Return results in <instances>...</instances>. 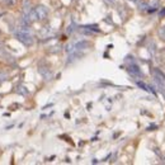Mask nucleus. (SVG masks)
<instances>
[{"instance_id":"nucleus-5","label":"nucleus","mask_w":165,"mask_h":165,"mask_svg":"<svg viewBox=\"0 0 165 165\" xmlns=\"http://www.w3.org/2000/svg\"><path fill=\"white\" fill-rule=\"evenodd\" d=\"M137 84H139V87L144 88V90H146V92H150V93L153 92V89H150V87H147V85H146V84H144V83H137Z\"/></svg>"},{"instance_id":"nucleus-3","label":"nucleus","mask_w":165,"mask_h":165,"mask_svg":"<svg viewBox=\"0 0 165 165\" xmlns=\"http://www.w3.org/2000/svg\"><path fill=\"white\" fill-rule=\"evenodd\" d=\"M36 14H37V19H45L47 17V9L45 7H38L36 8Z\"/></svg>"},{"instance_id":"nucleus-1","label":"nucleus","mask_w":165,"mask_h":165,"mask_svg":"<svg viewBox=\"0 0 165 165\" xmlns=\"http://www.w3.org/2000/svg\"><path fill=\"white\" fill-rule=\"evenodd\" d=\"M15 36H17L18 40H19L21 42H23L24 45H27V46H29V45L33 43L32 32H31V29L28 27H22V28H19V29L17 31Z\"/></svg>"},{"instance_id":"nucleus-2","label":"nucleus","mask_w":165,"mask_h":165,"mask_svg":"<svg viewBox=\"0 0 165 165\" xmlns=\"http://www.w3.org/2000/svg\"><path fill=\"white\" fill-rule=\"evenodd\" d=\"M154 78H155V81H156L158 87L160 88V90L165 92V76H164V75L160 71H158V70H155V71H154Z\"/></svg>"},{"instance_id":"nucleus-4","label":"nucleus","mask_w":165,"mask_h":165,"mask_svg":"<svg viewBox=\"0 0 165 165\" xmlns=\"http://www.w3.org/2000/svg\"><path fill=\"white\" fill-rule=\"evenodd\" d=\"M128 71H130V74L135 75V76H141V71H140V69H139L137 65H132V66H130V67H128Z\"/></svg>"}]
</instances>
